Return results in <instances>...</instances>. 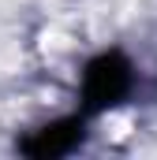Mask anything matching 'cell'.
<instances>
[{"instance_id":"obj_1","label":"cell","mask_w":157,"mask_h":160,"mask_svg":"<svg viewBox=\"0 0 157 160\" xmlns=\"http://www.w3.org/2000/svg\"><path fill=\"white\" fill-rule=\"evenodd\" d=\"M131 86H135V71H131V60L123 52L94 56L82 71V112L94 116V112L116 108L131 93Z\"/></svg>"},{"instance_id":"obj_2","label":"cell","mask_w":157,"mask_h":160,"mask_svg":"<svg viewBox=\"0 0 157 160\" xmlns=\"http://www.w3.org/2000/svg\"><path fill=\"white\" fill-rule=\"evenodd\" d=\"M82 138H86V112H82V116H68V119H56V123L38 127L34 134H26V138L19 142V153H23V157H34V160L68 157L71 149L82 145Z\"/></svg>"}]
</instances>
